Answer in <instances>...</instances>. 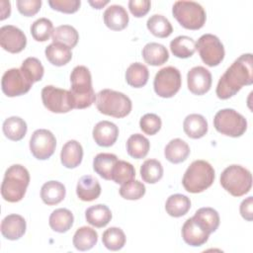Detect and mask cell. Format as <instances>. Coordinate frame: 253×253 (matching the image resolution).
<instances>
[{"label":"cell","mask_w":253,"mask_h":253,"mask_svg":"<svg viewBox=\"0 0 253 253\" xmlns=\"http://www.w3.org/2000/svg\"><path fill=\"white\" fill-rule=\"evenodd\" d=\"M253 83V60L251 53L240 55L225 70L216 86V96L226 100L234 96L244 85Z\"/></svg>","instance_id":"1"},{"label":"cell","mask_w":253,"mask_h":253,"mask_svg":"<svg viewBox=\"0 0 253 253\" xmlns=\"http://www.w3.org/2000/svg\"><path fill=\"white\" fill-rule=\"evenodd\" d=\"M70 82L69 91L74 101V109H85L96 102L91 73L86 66H75L70 74Z\"/></svg>","instance_id":"2"},{"label":"cell","mask_w":253,"mask_h":253,"mask_svg":"<svg viewBox=\"0 0 253 253\" xmlns=\"http://www.w3.org/2000/svg\"><path fill=\"white\" fill-rule=\"evenodd\" d=\"M30 183V174L27 168L20 164L10 166L4 175L1 185L2 198L9 203L20 202Z\"/></svg>","instance_id":"3"},{"label":"cell","mask_w":253,"mask_h":253,"mask_svg":"<svg viewBox=\"0 0 253 253\" xmlns=\"http://www.w3.org/2000/svg\"><path fill=\"white\" fill-rule=\"evenodd\" d=\"M214 181V169L205 160H195L187 168L182 184L189 193L198 194L210 188Z\"/></svg>","instance_id":"4"},{"label":"cell","mask_w":253,"mask_h":253,"mask_svg":"<svg viewBox=\"0 0 253 253\" xmlns=\"http://www.w3.org/2000/svg\"><path fill=\"white\" fill-rule=\"evenodd\" d=\"M96 107L106 116L117 119L126 117L131 111L130 99L122 92L111 89H103L96 95Z\"/></svg>","instance_id":"5"},{"label":"cell","mask_w":253,"mask_h":253,"mask_svg":"<svg viewBox=\"0 0 253 253\" xmlns=\"http://www.w3.org/2000/svg\"><path fill=\"white\" fill-rule=\"evenodd\" d=\"M220 184L233 197H241L250 191L252 187V175L246 168L233 164L222 171Z\"/></svg>","instance_id":"6"},{"label":"cell","mask_w":253,"mask_h":253,"mask_svg":"<svg viewBox=\"0 0 253 253\" xmlns=\"http://www.w3.org/2000/svg\"><path fill=\"white\" fill-rule=\"evenodd\" d=\"M172 14L178 23L187 30H199L206 23V11L197 2L177 1L172 8Z\"/></svg>","instance_id":"7"},{"label":"cell","mask_w":253,"mask_h":253,"mask_svg":"<svg viewBox=\"0 0 253 253\" xmlns=\"http://www.w3.org/2000/svg\"><path fill=\"white\" fill-rule=\"evenodd\" d=\"M213 126L221 134L239 137L247 129L246 119L233 109H222L213 118Z\"/></svg>","instance_id":"8"},{"label":"cell","mask_w":253,"mask_h":253,"mask_svg":"<svg viewBox=\"0 0 253 253\" xmlns=\"http://www.w3.org/2000/svg\"><path fill=\"white\" fill-rule=\"evenodd\" d=\"M42 101L48 111L56 114L68 113L74 109V101L70 91L52 85L42 88Z\"/></svg>","instance_id":"9"},{"label":"cell","mask_w":253,"mask_h":253,"mask_svg":"<svg viewBox=\"0 0 253 253\" xmlns=\"http://www.w3.org/2000/svg\"><path fill=\"white\" fill-rule=\"evenodd\" d=\"M182 85L180 71L173 66H166L160 69L153 81L155 93L161 98H171L178 93Z\"/></svg>","instance_id":"10"},{"label":"cell","mask_w":253,"mask_h":253,"mask_svg":"<svg viewBox=\"0 0 253 253\" xmlns=\"http://www.w3.org/2000/svg\"><path fill=\"white\" fill-rule=\"evenodd\" d=\"M196 49L204 63L208 66H217L224 58V47L219 39L211 34L203 35L196 42Z\"/></svg>","instance_id":"11"},{"label":"cell","mask_w":253,"mask_h":253,"mask_svg":"<svg viewBox=\"0 0 253 253\" xmlns=\"http://www.w3.org/2000/svg\"><path fill=\"white\" fill-rule=\"evenodd\" d=\"M56 139L53 133L45 128H40L33 132L30 139V150L39 160L48 159L55 150Z\"/></svg>","instance_id":"12"},{"label":"cell","mask_w":253,"mask_h":253,"mask_svg":"<svg viewBox=\"0 0 253 253\" xmlns=\"http://www.w3.org/2000/svg\"><path fill=\"white\" fill-rule=\"evenodd\" d=\"M33 83L20 68L8 69L3 74L1 80L2 91L8 97H16L28 93Z\"/></svg>","instance_id":"13"},{"label":"cell","mask_w":253,"mask_h":253,"mask_svg":"<svg viewBox=\"0 0 253 253\" xmlns=\"http://www.w3.org/2000/svg\"><path fill=\"white\" fill-rule=\"evenodd\" d=\"M0 44L3 49L11 53L21 52L27 45V38L19 28L6 25L0 29Z\"/></svg>","instance_id":"14"},{"label":"cell","mask_w":253,"mask_h":253,"mask_svg":"<svg viewBox=\"0 0 253 253\" xmlns=\"http://www.w3.org/2000/svg\"><path fill=\"white\" fill-rule=\"evenodd\" d=\"M211 74L203 66H195L187 74L188 89L194 95H204L211 87Z\"/></svg>","instance_id":"15"},{"label":"cell","mask_w":253,"mask_h":253,"mask_svg":"<svg viewBox=\"0 0 253 253\" xmlns=\"http://www.w3.org/2000/svg\"><path fill=\"white\" fill-rule=\"evenodd\" d=\"M93 138L99 146H112L119 136V127L109 121L99 122L93 128Z\"/></svg>","instance_id":"16"},{"label":"cell","mask_w":253,"mask_h":253,"mask_svg":"<svg viewBox=\"0 0 253 253\" xmlns=\"http://www.w3.org/2000/svg\"><path fill=\"white\" fill-rule=\"evenodd\" d=\"M1 233L8 240H18L26 232L27 224L25 218L16 213L8 214L1 221Z\"/></svg>","instance_id":"17"},{"label":"cell","mask_w":253,"mask_h":253,"mask_svg":"<svg viewBox=\"0 0 253 253\" xmlns=\"http://www.w3.org/2000/svg\"><path fill=\"white\" fill-rule=\"evenodd\" d=\"M105 25L113 31H122L128 24V15L126 10L121 5H111L103 15Z\"/></svg>","instance_id":"18"},{"label":"cell","mask_w":253,"mask_h":253,"mask_svg":"<svg viewBox=\"0 0 253 253\" xmlns=\"http://www.w3.org/2000/svg\"><path fill=\"white\" fill-rule=\"evenodd\" d=\"M209 236L210 234L201 228L193 219V217L188 218L182 226V237L184 241L190 246H202L208 241Z\"/></svg>","instance_id":"19"},{"label":"cell","mask_w":253,"mask_h":253,"mask_svg":"<svg viewBox=\"0 0 253 253\" xmlns=\"http://www.w3.org/2000/svg\"><path fill=\"white\" fill-rule=\"evenodd\" d=\"M76 194L81 201L92 202L99 198L101 194V186L95 177L84 175L77 183Z\"/></svg>","instance_id":"20"},{"label":"cell","mask_w":253,"mask_h":253,"mask_svg":"<svg viewBox=\"0 0 253 253\" xmlns=\"http://www.w3.org/2000/svg\"><path fill=\"white\" fill-rule=\"evenodd\" d=\"M83 158V148L77 140H68L60 152V160L64 167L72 169L80 165Z\"/></svg>","instance_id":"21"},{"label":"cell","mask_w":253,"mask_h":253,"mask_svg":"<svg viewBox=\"0 0 253 253\" xmlns=\"http://www.w3.org/2000/svg\"><path fill=\"white\" fill-rule=\"evenodd\" d=\"M193 219L201 228H203L209 234L214 232L219 225L218 212L212 208L199 209L195 212Z\"/></svg>","instance_id":"22"},{"label":"cell","mask_w":253,"mask_h":253,"mask_svg":"<svg viewBox=\"0 0 253 253\" xmlns=\"http://www.w3.org/2000/svg\"><path fill=\"white\" fill-rule=\"evenodd\" d=\"M183 129L189 137L198 139L207 134L208 122L202 115L191 114L185 118L183 123Z\"/></svg>","instance_id":"23"},{"label":"cell","mask_w":253,"mask_h":253,"mask_svg":"<svg viewBox=\"0 0 253 253\" xmlns=\"http://www.w3.org/2000/svg\"><path fill=\"white\" fill-rule=\"evenodd\" d=\"M164 155L165 158L173 164L181 163L190 155V146L183 139L174 138L165 146Z\"/></svg>","instance_id":"24"},{"label":"cell","mask_w":253,"mask_h":253,"mask_svg":"<svg viewBox=\"0 0 253 253\" xmlns=\"http://www.w3.org/2000/svg\"><path fill=\"white\" fill-rule=\"evenodd\" d=\"M65 194L64 185L58 181H48L41 189V198L47 206L59 204L65 198Z\"/></svg>","instance_id":"25"},{"label":"cell","mask_w":253,"mask_h":253,"mask_svg":"<svg viewBox=\"0 0 253 253\" xmlns=\"http://www.w3.org/2000/svg\"><path fill=\"white\" fill-rule=\"evenodd\" d=\"M142 57L144 61L152 66H158L166 63L169 59L167 48L158 42H149L142 49Z\"/></svg>","instance_id":"26"},{"label":"cell","mask_w":253,"mask_h":253,"mask_svg":"<svg viewBox=\"0 0 253 253\" xmlns=\"http://www.w3.org/2000/svg\"><path fill=\"white\" fill-rule=\"evenodd\" d=\"M44 53H45L46 59L52 65H55V66H63L67 64L72 58L71 48L57 42H52L48 44L45 47Z\"/></svg>","instance_id":"27"},{"label":"cell","mask_w":253,"mask_h":253,"mask_svg":"<svg viewBox=\"0 0 253 253\" xmlns=\"http://www.w3.org/2000/svg\"><path fill=\"white\" fill-rule=\"evenodd\" d=\"M85 218L89 224L101 228L106 226L111 221L112 212L106 205L99 204L86 210Z\"/></svg>","instance_id":"28"},{"label":"cell","mask_w":253,"mask_h":253,"mask_svg":"<svg viewBox=\"0 0 253 253\" xmlns=\"http://www.w3.org/2000/svg\"><path fill=\"white\" fill-rule=\"evenodd\" d=\"M74 216L67 209H56L49 215L48 223L53 231L64 233L68 231L73 225Z\"/></svg>","instance_id":"29"},{"label":"cell","mask_w":253,"mask_h":253,"mask_svg":"<svg viewBox=\"0 0 253 253\" xmlns=\"http://www.w3.org/2000/svg\"><path fill=\"white\" fill-rule=\"evenodd\" d=\"M98 241V234L95 229L89 226L78 228L73 235V245L79 251H87L93 248Z\"/></svg>","instance_id":"30"},{"label":"cell","mask_w":253,"mask_h":253,"mask_svg":"<svg viewBox=\"0 0 253 253\" xmlns=\"http://www.w3.org/2000/svg\"><path fill=\"white\" fill-rule=\"evenodd\" d=\"M118 160L113 153H99L93 160V169L103 179L112 180V172Z\"/></svg>","instance_id":"31"},{"label":"cell","mask_w":253,"mask_h":253,"mask_svg":"<svg viewBox=\"0 0 253 253\" xmlns=\"http://www.w3.org/2000/svg\"><path fill=\"white\" fill-rule=\"evenodd\" d=\"M5 136L13 141H19L27 133V124L20 117H10L6 119L2 126Z\"/></svg>","instance_id":"32"},{"label":"cell","mask_w":253,"mask_h":253,"mask_svg":"<svg viewBox=\"0 0 253 253\" xmlns=\"http://www.w3.org/2000/svg\"><path fill=\"white\" fill-rule=\"evenodd\" d=\"M149 71L147 67L140 62L131 63L126 71V81L133 88L143 87L147 83Z\"/></svg>","instance_id":"33"},{"label":"cell","mask_w":253,"mask_h":253,"mask_svg":"<svg viewBox=\"0 0 253 253\" xmlns=\"http://www.w3.org/2000/svg\"><path fill=\"white\" fill-rule=\"evenodd\" d=\"M191 209L190 199L182 194L171 195L165 204L166 212L173 217H180L185 215Z\"/></svg>","instance_id":"34"},{"label":"cell","mask_w":253,"mask_h":253,"mask_svg":"<svg viewBox=\"0 0 253 253\" xmlns=\"http://www.w3.org/2000/svg\"><path fill=\"white\" fill-rule=\"evenodd\" d=\"M150 148L149 140L140 133L131 134L126 140V151L129 156L135 159L144 158Z\"/></svg>","instance_id":"35"},{"label":"cell","mask_w":253,"mask_h":253,"mask_svg":"<svg viewBox=\"0 0 253 253\" xmlns=\"http://www.w3.org/2000/svg\"><path fill=\"white\" fill-rule=\"evenodd\" d=\"M171 52L179 58L191 57L196 51V42L187 36H179L170 42Z\"/></svg>","instance_id":"36"},{"label":"cell","mask_w":253,"mask_h":253,"mask_svg":"<svg viewBox=\"0 0 253 253\" xmlns=\"http://www.w3.org/2000/svg\"><path fill=\"white\" fill-rule=\"evenodd\" d=\"M52 42H57L68 46L69 48H73L79 40L78 32L69 25H61L54 29L52 33Z\"/></svg>","instance_id":"37"},{"label":"cell","mask_w":253,"mask_h":253,"mask_svg":"<svg viewBox=\"0 0 253 253\" xmlns=\"http://www.w3.org/2000/svg\"><path fill=\"white\" fill-rule=\"evenodd\" d=\"M146 26L148 31L157 38H167L169 37L172 32L173 28L171 23L167 18L162 15H152L146 22Z\"/></svg>","instance_id":"38"},{"label":"cell","mask_w":253,"mask_h":253,"mask_svg":"<svg viewBox=\"0 0 253 253\" xmlns=\"http://www.w3.org/2000/svg\"><path fill=\"white\" fill-rule=\"evenodd\" d=\"M140 176L145 183L155 184L163 177V167L156 159H147L140 166Z\"/></svg>","instance_id":"39"},{"label":"cell","mask_w":253,"mask_h":253,"mask_svg":"<svg viewBox=\"0 0 253 253\" xmlns=\"http://www.w3.org/2000/svg\"><path fill=\"white\" fill-rule=\"evenodd\" d=\"M102 242L107 249L118 251L126 244V234L119 227H110L103 232Z\"/></svg>","instance_id":"40"},{"label":"cell","mask_w":253,"mask_h":253,"mask_svg":"<svg viewBox=\"0 0 253 253\" xmlns=\"http://www.w3.org/2000/svg\"><path fill=\"white\" fill-rule=\"evenodd\" d=\"M20 69L32 83L41 81L44 72L42 62L36 57L26 58L23 61Z\"/></svg>","instance_id":"41"},{"label":"cell","mask_w":253,"mask_h":253,"mask_svg":"<svg viewBox=\"0 0 253 253\" xmlns=\"http://www.w3.org/2000/svg\"><path fill=\"white\" fill-rule=\"evenodd\" d=\"M135 177V169L127 161L118 160L112 172V180L117 184H124Z\"/></svg>","instance_id":"42"},{"label":"cell","mask_w":253,"mask_h":253,"mask_svg":"<svg viewBox=\"0 0 253 253\" xmlns=\"http://www.w3.org/2000/svg\"><path fill=\"white\" fill-rule=\"evenodd\" d=\"M54 29L52 22L46 18L36 20L31 26V34L37 42H45L52 36Z\"/></svg>","instance_id":"43"},{"label":"cell","mask_w":253,"mask_h":253,"mask_svg":"<svg viewBox=\"0 0 253 253\" xmlns=\"http://www.w3.org/2000/svg\"><path fill=\"white\" fill-rule=\"evenodd\" d=\"M120 195L126 200H139L145 194V186L137 180H130L122 184L120 188Z\"/></svg>","instance_id":"44"},{"label":"cell","mask_w":253,"mask_h":253,"mask_svg":"<svg viewBox=\"0 0 253 253\" xmlns=\"http://www.w3.org/2000/svg\"><path fill=\"white\" fill-rule=\"evenodd\" d=\"M162 126L161 119L155 114H145L139 121L140 129L148 135L157 133Z\"/></svg>","instance_id":"45"},{"label":"cell","mask_w":253,"mask_h":253,"mask_svg":"<svg viewBox=\"0 0 253 253\" xmlns=\"http://www.w3.org/2000/svg\"><path fill=\"white\" fill-rule=\"evenodd\" d=\"M48 5L55 11L73 14L79 10L81 2L80 0H49Z\"/></svg>","instance_id":"46"},{"label":"cell","mask_w":253,"mask_h":253,"mask_svg":"<svg viewBox=\"0 0 253 253\" xmlns=\"http://www.w3.org/2000/svg\"><path fill=\"white\" fill-rule=\"evenodd\" d=\"M41 0H18L17 8L20 14L26 17L35 16L41 9Z\"/></svg>","instance_id":"47"},{"label":"cell","mask_w":253,"mask_h":253,"mask_svg":"<svg viewBox=\"0 0 253 253\" xmlns=\"http://www.w3.org/2000/svg\"><path fill=\"white\" fill-rule=\"evenodd\" d=\"M151 3L149 0H130L128 1V8L130 13L136 17L141 18L145 16L150 10Z\"/></svg>","instance_id":"48"},{"label":"cell","mask_w":253,"mask_h":253,"mask_svg":"<svg viewBox=\"0 0 253 253\" xmlns=\"http://www.w3.org/2000/svg\"><path fill=\"white\" fill-rule=\"evenodd\" d=\"M253 198L252 197H248L245 200L242 201V203L240 204V214L242 215V217L244 219H246L247 221H251L253 219Z\"/></svg>","instance_id":"49"},{"label":"cell","mask_w":253,"mask_h":253,"mask_svg":"<svg viewBox=\"0 0 253 253\" xmlns=\"http://www.w3.org/2000/svg\"><path fill=\"white\" fill-rule=\"evenodd\" d=\"M1 17L0 20H5L6 18H8L11 14V4L9 1H1Z\"/></svg>","instance_id":"50"},{"label":"cell","mask_w":253,"mask_h":253,"mask_svg":"<svg viewBox=\"0 0 253 253\" xmlns=\"http://www.w3.org/2000/svg\"><path fill=\"white\" fill-rule=\"evenodd\" d=\"M109 3V1H89V4L95 8V9H101L103 8L105 5H107Z\"/></svg>","instance_id":"51"}]
</instances>
